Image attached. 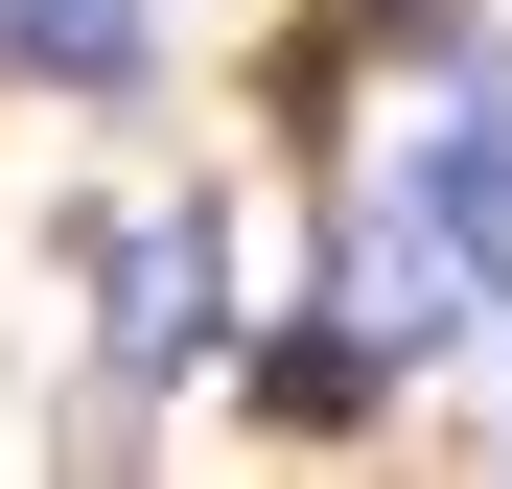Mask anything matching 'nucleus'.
<instances>
[{"mask_svg": "<svg viewBox=\"0 0 512 489\" xmlns=\"http://www.w3.org/2000/svg\"><path fill=\"white\" fill-rule=\"evenodd\" d=\"M94 350H117V396H187V373L233 350V303H210V210H187V187L94 233Z\"/></svg>", "mask_w": 512, "mask_h": 489, "instance_id": "obj_1", "label": "nucleus"}, {"mask_svg": "<svg viewBox=\"0 0 512 489\" xmlns=\"http://www.w3.org/2000/svg\"><path fill=\"white\" fill-rule=\"evenodd\" d=\"M419 210H443V257L512 303V47H443V117H419V163H396Z\"/></svg>", "mask_w": 512, "mask_h": 489, "instance_id": "obj_2", "label": "nucleus"}, {"mask_svg": "<svg viewBox=\"0 0 512 489\" xmlns=\"http://www.w3.org/2000/svg\"><path fill=\"white\" fill-rule=\"evenodd\" d=\"M210 373H233V396H256L280 443H373V420H396V350H373L350 303H303V326H233Z\"/></svg>", "mask_w": 512, "mask_h": 489, "instance_id": "obj_3", "label": "nucleus"}, {"mask_svg": "<svg viewBox=\"0 0 512 489\" xmlns=\"http://www.w3.org/2000/svg\"><path fill=\"white\" fill-rule=\"evenodd\" d=\"M140 0H0V70H70V94H140Z\"/></svg>", "mask_w": 512, "mask_h": 489, "instance_id": "obj_4", "label": "nucleus"}]
</instances>
